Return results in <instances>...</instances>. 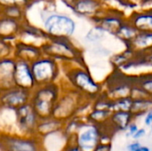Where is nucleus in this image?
<instances>
[{
	"label": "nucleus",
	"mask_w": 152,
	"mask_h": 151,
	"mask_svg": "<svg viewBox=\"0 0 152 151\" xmlns=\"http://www.w3.org/2000/svg\"><path fill=\"white\" fill-rule=\"evenodd\" d=\"M39 16L49 38H69L76 31L77 23L68 13L45 7L39 12Z\"/></svg>",
	"instance_id": "1"
},
{
	"label": "nucleus",
	"mask_w": 152,
	"mask_h": 151,
	"mask_svg": "<svg viewBox=\"0 0 152 151\" xmlns=\"http://www.w3.org/2000/svg\"><path fill=\"white\" fill-rule=\"evenodd\" d=\"M133 85V78L126 77L119 71L113 70L108 81V86L103 89V94L111 101L130 97Z\"/></svg>",
	"instance_id": "2"
},
{
	"label": "nucleus",
	"mask_w": 152,
	"mask_h": 151,
	"mask_svg": "<svg viewBox=\"0 0 152 151\" xmlns=\"http://www.w3.org/2000/svg\"><path fill=\"white\" fill-rule=\"evenodd\" d=\"M64 4L77 16L93 21L99 18L106 8L104 0H72Z\"/></svg>",
	"instance_id": "3"
},
{
	"label": "nucleus",
	"mask_w": 152,
	"mask_h": 151,
	"mask_svg": "<svg viewBox=\"0 0 152 151\" xmlns=\"http://www.w3.org/2000/svg\"><path fill=\"white\" fill-rule=\"evenodd\" d=\"M71 80L83 94L94 101L103 93V87L94 79L87 70H77L73 74Z\"/></svg>",
	"instance_id": "4"
},
{
	"label": "nucleus",
	"mask_w": 152,
	"mask_h": 151,
	"mask_svg": "<svg viewBox=\"0 0 152 151\" xmlns=\"http://www.w3.org/2000/svg\"><path fill=\"white\" fill-rule=\"evenodd\" d=\"M126 16L118 8H110L106 6L99 18L94 20V24L102 27L109 35L115 36L121 25L126 21Z\"/></svg>",
	"instance_id": "5"
},
{
	"label": "nucleus",
	"mask_w": 152,
	"mask_h": 151,
	"mask_svg": "<svg viewBox=\"0 0 152 151\" xmlns=\"http://www.w3.org/2000/svg\"><path fill=\"white\" fill-rule=\"evenodd\" d=\"M81 132L77 136V147L82 151H94L101 142L102 126L91 123L82 125Z\"/></svg>",
	"instance_id": "6"
},
{
	"label": "nucleus",
	"mask_w": 152,
	"mask_h": 151,
	"mask_svg": "<svg viewBox=\"0 0 152 151\" xmlns=\"http://www.w3.org/2000/svg\"><path fill=\"white\" fill-rule=\"evenodd\" d=\"M51 42L45 44L43 49H47L50 53L57 55V57L66 59H75L79 55L78 50L72 44L69 38H50Z\"/></svg>",
	"instance_id": "7"
},
{
	"label": "nucleus",
	"mask_w": 152,
	"mask_h": 151,
	"mask_svg": "<svg viewBox=\"0 0 152 151\" xmlns=\"http://www.w3.org/2000/svg\"><path fill=\"white\" fill-rule=\"evenodd\" d=\"M55 99L56 93L50 88H45L38 92L35 98L34 110L36 114L41 117L49 115Z\"/></svg>",
	"instance_id": "8"
},
{
	"label": "nucleus",
	"mask_w": 152,
	"mask_h": 151,
	"mask_svg": "<svg viewBox=\"0 0 152 151\" xmlns=\"http://www.w3.org/2000/svg\"><path fill=\"white\" fill-rule=\"evenodd\" d=\"M126 19L138 32H152V8L134 11Z\"/></svg>",
	"instance_id": "9"
},
{
	"label": "nucleus",
	"mask_w": 152,
	"mask_h": 151,
	"mask_svg": "<svg viewBox=\"0 0 152 151\" xmlns=\"http://www.w3.org/2000/svg\"><path fill=\"white\" fill-rule=\"evenodd\" d=\"M55 64L52 60L43 59L37 61L32 67L34 79L40 82H47L55 77Z\"/></svg>",
	"instance_id": "10"
},
{
	"label": "nucleus",
	"mask_w": 152,
	"mask_h": 151,
	"mask_svg": "<svg viewBox=\"0 0 152 151\" xmlns=\"http://www.w3.org/2000/svg\"><path fill=\"white\" fill-rule=\"evenodd\" d=\"M134 120L135 118L130 111H113L108 125L114 132V133H124L128 125Z\"/></svg>",
	"instance_id": "11"
},
{
	"label": "nucleus",
	"mask_w": 152,
	"mask_h": 151,
	"mask_svg": "<svg viewBox=\"0 0 152 151\" xmlns=\"http://www.w3.org/2000/svg\"><path fill=\"white\" fill-rule=\"evenodd\" d=\"M21 25V21L0 16V39L7 41L9 39L14 38L18 34L20 33Z\"/></svg>",
	"instance_id": "12"
},
{
	"label": "nucleus",
	"mask_w": 152,
	"mask_h": 151,
	"mask_svg": "<svg viewBox=\"0 0 152 151\" xmlns=\"http://www.w3.org/2000/svg\"><path fill=\"white\" fill-rule=\"evenodd\" d=\"M33 82L34 77L28 64L24 61L17 63L14 69V83L21 88H28L33 85Z\"/></svg>",
	"instance_id": "13"
},
{
	"label": "nucleus",
	"mask_w": 152,
	"mask_h": 151,
	"mask_svg": "<svg viewBox=\"0 0 152 151\" xmlns=\"http://www.w3.org/2000/svg\"><path fill=\"white\" fill-rule=\"evenodd\" d=\"M126 47L131 48L137 54H142L152 50V32H139Z\"/></svg>",
	"instance_id": "14"
},
{
	"label": "nucleus",
	"mask_w": 152,
	"mask_h": 151,
	"mask_svg": "<svg viewBox=\"0 0 152 151\" xmlns=\"http://www.w3.org/2000/svg\"><path fill=\"white\" fill-rule=\"evenodd\" d=\"M136 56L137 53L135 52H134L129 47H126L124 51L111 55L110 57V62L113 68V70L118 71L124 65H126L131 60L134 59Z\"/></svg>",
	"instance_id": "15"
},
{
	"label": "nucleus",
	"mask_w": 152,
	"mask_h": 151,
	"mask_svg": "<svg viewBox=\"0 0 152 151\" xmlns=\"http://www.w3.org/2000/svg\"><path fill=\"white\" fill-rule=\"evenodd\" d=\"M138 33L139 32L136 30V28L126 19V21L118 28V30L117 31L114 36L118 38L119 41H121L126 47L134 39V37L136 36Z\"/></svg>",
	"instance_id": "16"
},
{
	"label": "nucleus",
	"mask_w": 152,
	"mask_h": 151,
	"mask_svg": "<svg viewBox=\"0 0 152 151\" xmlns=\"http://www.w3.org/2000/svg\"><path fill=\"white\" fill-rule=\"evenodd\" d=\"M27 12H28V8L22 5H10V6H6L4 8L0 9V16H4V17H7L10 19H13L16 20L18 21H25L27 20Z\"/></svg>",
	"instance_id": "17"
},
{
	"label": "nucleus",
	"mask_w": 152,
	"mask_h": 151,
	"mask_svg": "<svg viewBox=\"0 0 152 151\" xmlns=\"http://www.w3.org/2000/svg\"><path fill=\"white\" fill-rule=\"evenodd\" d=\"M111 113L112 112L110 110L99 109L93 108L87 116L88 123H91V124H94V125H96L99 126H104V125H108L110 116H111Z\"/></svg>",
	"instance_id": "18"
},
{
	"label": "nucleus",
	"mask_w": 152,
	"mask_h": 151,
	"mask_svg": "<svg viewBox=\"0 0 152 151\" xmlns=\"http://www.w3.org/2000/svg\"><path fill=\"white\" fill-rule=\"evenodd\" d=\"M152 109V98L142 99V100H133V104L131 108V113L134 115L135 120L143 117L146 112Z\"/></svg>",
	"instance_id": "19"
},
{
	"label": "nucleus",
	"mask_w": 152,
	"mask_h": 151,
	"mask_svg": "<svg viewBox=\"0 0 152 151\" xmlns=\"http://www.w3.org/2000/svg\"><path fill=\"white\" fill-rule=\"evenodd\" d=\"M36 112L30 107L21 106L18 109V117L19 122L22 127L29 129L34 125L36 120Z\"/></svg>",
	"instance_id": "20"
},
{
	"label": "nucleus",
	"mask_w": 152,
	"mask_h": 151,
	"mask_svg": "<svg viewBox=\"0 0 152 151\" xmlns=\"http://www.w3.org/2000/svg\"><path fill=\"white\" fill-rule=\"evenodd\" d=\"M27 100V94L22 90L10 92L4 97V101L8 107L20 108Z\"/></svg>",
	"instance_id": "21"
},
{
	"label": "nucleus",
	"mask_w": 152,
	"mask_h": 151,
	"mask_svg": "<svg viewBox=\"0 0 152 151\" xmlns=\"http://www.w3.org/2000/svg\"><path fill=\"white\" fill-rule=\"evenodd\" d=\"M107 33L105 32V30L100 27L99 25L95 24L86 35L85 39L91 44H97L99 43H101L105 37H106Z\"/></svg>",
	"instance_id": "22"
},
{
	"label": "nucleus",
	"mask_w": 152,
	"mask_h": 151,
	"mask_svg": "<svg viewBox=\"0 0 152 151\" xmlns=\"http://www.w3.org/2000/svg\"><path fill=\"white\" fill-rule=\"evenodd\" d=\"M133 99L131 97L121 98L112 101L111 110L113 111H131Z\"/></svg>",
	"instance_id": "23"
},
{
	"label": "nucleus",
	"mask_w": 152,
	"mask_h": 151,
	"mask_svg": "<svg viewBox=\"0 0 152 151\" xmlns=\"http://www.w3.org/2000/svg\"><path fill=\"white\" fill-rule=\"evenodd\" d=\"M17 49L21 53V55L27 57H37L40 53V50L37 48V46L24 43H20L17 46Z\"/></svg>",
	"instance_id": "24"
},
{
	"label": "nucleus",
	"mask_w": 152,
	"mask_h": 151,
	"mask_svg": "<svg viewBox=\"0 0 152 151\" xmlns=\"http://www.w3.org/2000/svg\"><path fill=\"white\" fill-rule=\"evenodd\" d=\"M12 151H36L35 145L28 141L17 140L13 141L11 144Z\"/></svg>",
	"instance_id": "25"
},
{
	"label": "nucleus",
	"mask_w": 152,
	"mask_h": 151,
	"mask_svg": "<svg viewBox=\"0 0 152 151\" xmlns=\"http://www.w3.org/2000/svg\"><path fill=\"white\" fill-rule=\"evenodd\" d=\"M130 97L133 100H142V99L151 98L140 85H138L134 82V85H133V88H132V92H131Z\"/></svg>",
	"instance_id": "26"
},
{
	"label": "nucleus",
	"mask_w": 152,
	"mask_h": 151,
	"mask_svg": "<svg viewBox=\"0 0 152 151\" xmlns=\"http://www.w3.org/2000/svg\"><path fill=\"white\" fill-rule=\"evenodd\" d=\"M15 4L25 6L28 9L29 8V5L26 0H0V9L10 5H15Z\"/></svg>",
	"instance_id": "27"
},
{
	"label": "nucleus",
	"mask_w": 152,
	"mask_h": 151,
	"mask_svg": "<svg viewBox=\"0 0 152 151\" xmlns=\"http://www.w3.org/2000/svg\"><path fill=\"white\" fill-rule=\"evenodd\" d=\"M139 128H140V127H139V125H138V123L136 122V120L133 121V122L128 125V127L126 128V130L124 132V133H125L126 138H127V139H132L133 136L135 134V133L138 131Z\"/></svg>",
	"instance_id": "28"
},
{
	"label": "nucleus",
	"mask_w": 152,
	"mask_h": 151,
	"mask_svg": "<svg viewBox=\"0 0 152 151\" xmlns=\"http://www.w3.org/2000/svg\"><path fill=\"white\" fill-rule=\"evenodd\" d=\"M146 135H147V129L145 127H140L138 129V131L135 133V134L133 136L132 140H134V141H139L140 142Z\"/></svg>",
	"instance_id": "29"
},
{
	"label": "nucleus",
	"mask_w": 152,
	"mask_h": 151,
	"mask_svg": "<svg viewBox=\"0 0 152 151\" xmlns=\"http://www.w3.org/2000/svg\"><path fill=\"white\" fill-rule=\"evenodd\" d=\"M142 118H143V125L146 127L150 128L152 125V109L145 113V115L143 116Z\"/></svg>",
	"instance_id": "30"
},
{
	"label": "nucleus",
	"mask_w": 152,
	"mask_h": 151,
	"mask_svg": "<svg viewBox=\"0 0 152 151\" xmlns=\"http://www.w3.org/2000/svg\"><path fill=\"white\" fill-rule=\"evenodd\" d=\"M112 143H102L100 142L94 151H111Z\"/></svg>",
	"instance_id": "31"
},
{
	"label": "nucleus",
	"mask_w": 152,
	"mask_h": 151,
	"mask_svg": "<svg viewBox=\"0 0 152 151\" xmlns=\"http://www.w3.org/2000/svg\"><path fill=\"white\" fill-rule=\"evenodd\" d=\"M141 146H142V143L139 141H134V140H132V142H130L126 145V150L135 151L139 147H141Z\"/></svg>",
	"instance_id": "32"
},
{
	"label": "nucleus",
	"mask_w": 152,
	"mask_h": 151,
	"mask_svg": "<svg viewBox=\"0 0 152 151\" xmlns=\"http://www.w3.org/2000/svg\"><path fill=\"white\" fill-rule=\"evenodd\" d=\"M135 151H151V150L150 147H148L146 145H142L141 147H139Z\"/></svg>",
	"instance_id": "33"
},
{
	"label": "nucleus",
	"mask_w": 152,
	"mask_h": 151,
	"mask_svg": "<svg viewBox=\"0 0 152 151\" xmlns=\"http://www.w3.org/2000/svg\"><path fill=\"white\" fill-rule=\"evenodd\" d=\"M26 1L28 2V5H29V7H30V6L36 4L37 3H39V2H41V1H45V0H26Z\"/></svg>",
	"instance_id": "34"
},
{
	"label": "nucleus",
	"mask_w": 152,
	"mask_h": 151,
	"mask_svg": "<svg viewBox=\"0 0 152 151\" xmlns=\"http://www.w3.org/2000/svg\"><path fill=\"white\" fill-rule=\"evenodd\" d=\"M104 1H109V0H104ZM112 1H118V2H121L125 4H132V0H112Z\"/></svg>",
	"instance_id": "35"
},
{
	"label": "nucleus",
	"mask_w": 152,
	"mask_h": 151,
	"mask_svg": "<svg viewBox=\"0 0 152 151\" xmlns=\"http://www.w3.org/2000/svg\"><path fill=\"white\" fill-rule=\"evenodd\" d=\"M69 151H82L77 146H76L75 148H73V149H71V150H69Z\"/></svg>",
	"instance_id": "36"
},
{
	"label": "nucleus",
	"mask_w": 152,
	"mask_h": 151,
	"mask_svg": "<svg viewBox=\"0 0 152 151\" xmlns=\"http://www.w3.org/2000/svg\"><path fill=\"white\" fill-rule=\"evenodd\" d=\"M61 1L64 4V3H69V2H71L72 0H61Z\"/></svg>",
	"instance_id": "37"
},
{
	"label": "nucleus",
	"mask_w": 152,
	"mask_h": 151,
	"mask_svg": "<svg viewBox=\"0 0 152 151\" xmlns=\"http://www.w3.org/2000/svg\"><path fill=\"white\" fill-rule=\"evenodd\" d=\"M150 132H151V133L152 134V125L150 127Z\"/></svg>",
	"instance_id": "38"
}]
</instances>
